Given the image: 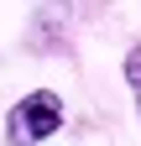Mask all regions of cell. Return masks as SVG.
Wrapping results in <instances>:
<instances>
[{"instance_id": "obj_2", "label": "cell", "mask_w": 141, "mask_h": 146, "mask_svg": "<svg viewBox=\"0 0 141 146\" xmlns=\"http://www.w3.org/2000/svg\"><path fill=\"white\" fill-rule=\"evenodd\" d=\"M126 84H131V94H136V89H141V42L126 52Z\"/></svg>"}, {"instance_id": "obj_3", "label": "cell", "mask_w": 141, "mask_h": 146, "mask_svg": "<svg viewBox=\"0 0 141 146\" xmlns=\"http://www.w3.org/2000/svg\"><path fill=\"white\" fill-rule=\"evenodd\" d=\"M136 110H141V89H136Z\"/></svg>"}, {"instance_id": "obj_1", "label": "cell", "mask_w": 141, "mask_h": 146, "mask_svg": "<svg viewBox=\"0 0 141 146\" xmlns=\"http://www.w3.org/2000/svg\"><path fill=\"white\" fill-rule=\"evenodd\" d=\"M58 131H63V99L52 94V89H31L5 115V146H42Z\"/></svg>"}]
</instances>
